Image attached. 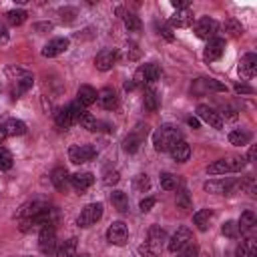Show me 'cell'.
Returning <instances> with one entry per match:
<instances>
[{"instance_id":"obj_1","label":"cell","mask_w":257,"mask_h":257,"mask_svg":"<svg viewBox=\"0 0 257 257\" xmlns=\"http://www.w3.org/2000/svg\"><path fill=\"white\" fill-rule=\"evenodd\" d=\"M181 141V131L179 126L175 124H161L155 133H153V147L155 151L159 153H165V151H171V147L175 143Z\"/></svg>"},{"instance_id":"obj_2","label":"cell","mask_w":257,"mask_h":257,"mask_svg":"<svg viewBox=\"0 0 257 257\" xmlns=\"http://www.w3.org/2000/svg\"><path fill=\"white\" fill-rule=\"evenodd\" d=\"M243 167H245V159H243V157H239V155H229V157H223V159L211 163V165L207 167V173H209V175L239 173Z\"/></svg>"},{"instance_id":"obj_3","label":"cell","mask_w":257,"mask_h":257,"mask_svg":"<svg viewBox=\"0 0 257 257\" xmlns=\"http://www.w3.org/2000/svg\"><path fill=\"white\" fill-rule=\"evenodd\" d=\"M84 110H82V106L74 100V102H70V104H66V106H62V108H58L56 112H54V120H56V124L60 126V128H70L74 122H78V118H80V114H82Z\"/></svg>"},{"instance_id":"obj_4","label":"cell","mask_w":257,"mask_h":257,"mask_svg":"<svg viewBox=\"0 0 257 257\" xmlns=\"http://www.w3.org/2000/svg\"><path fill=\"white\" fill-rule=\"evenodd\" d=\"M147 135H149V124L139 122V124L124 137V141H122V149H124L126 153H137V151L141 149L143 141L147 139Z\"/></svg>"},{"instance_id":"obj_5","label":"cell","mask_w":257,"mask_h":257,"mask_svg":"<svg viewBox=\"0 0 257 257\" xmlns=\"http://www.w3.org/2000/svg\"><path fill=\"white\" fill-rule=\"evenodd\" d=\"M38 249L44 255H52L56 251V229L54 225H44L38 235Z\"/></svg>"},{"instance_id":"obj_6","label":"cell","mask_w":257,"mask_h":257,"mask_svg":"<svg viewBox=\"0 0 257 257\" xmlns=\"http://www.w3.org/2000/svg\"><path fill=\"white\" fill-rule=\"evenodd\" d=\"M100 217H102V203H88L80 211V215L76 219V225L78 227H90L96 221H100Z\"/></svg>"},{"instance_id":"obj_7","label":"cell","mask_w":257,"mask_h":257,"mask_svg":"<svg viewBox=\"0 0 257 257\" xmlns=\"http://www.w3.org/2000/svg\"><path fill=\"white\" fill-rule=\"evenodd\" d=\"M96 157V149L92 145H72L68 149V159L74 163V165H82V163H88Z\"/></svg>"},{"instance_id":"obj_8","label":"cell","mask_w":257,"mask_h":257,"mask_svg":"<svg viewBox=\"0 0 257 257\" xmlns=\"http://www.w3.org/2000/svg\"><path fill=\"white\" fill-rule=\"evenodd\" d=\"M217 32H219V22L213 20V18H209V16H203V18H199V20L195 22V34H197L199 38H203V40L215 38Z\"/></svg>"},{"instance_id":"obj_9","label":"cell","mask_w":257,"mask_h":257,"mask_svg":"<svg viewBox=\"0 0 257 257\" xmlns=\"http://www.w3.org/2000/svg\"><path fill=\"white\" fill-rule=\"evenodd\" d=\"M128 239V229L122 221H114L110 223V227L106 229V241L110 245H116V247H122Z\"/></svg>"},{"instance_id":"obj_10","label":"cell","mask_w":257,"mask_h":257,"mask_svg":"<svg viewBox=\"0 0 257 257\" xmlns=\"http://www.w3.org/2000/svg\"><path fill=\"white\" fill-rule=\"evenodd\" d=\"M191 241H193V233H191V229H189V227H179V229L173 233V237L169 239L167 247H169L171 253H177V251H181L183 247H187Z\"/></svg>"},{"instance_id":"obj_11","label":"cell","mask_w":257,"mask_h":257,"mask_svg":"<svg viewBox=\"0 0 257 257\" xmlns=\"http://www.w3.org/2000/svg\"><path fill=\"white\" fill-rule=\"evenodd\" d=\"M116 58H118V52L112 50V48H102L96 56H94V66L100 70V72H106L110 70L114 64H116Z\"/></svg>"},{"instance_id":"obj_12","label":"cell","mask_w":257,"mask_h":257,"mask_svg":"<svg viewBox=\"0 0 257 257\" xmlns=\"http://www.w3.org/2000/svg\"><path fill=\"white\" fill-rule=\"evenodd\" d=\"M197 116H199L201 120H205L207 124H211L213 128H223V118H221V114H219L217 110H213L211 106H207V104H199V106H197Z\"/></svg>"},{"instance_id":"obj_13","label":"cell","mask_w":257,"mask_h":257,"mask_svg":"<svg viewBox=\"0 0 257 257\" xmlns=\"http://www.w3.org/2000/svg\"><path fill=\"white\" fill-rule=\"evenodd\" d=\"M96 102H98L104 110H112V108H116V104H118L116 90H114V88H110V86L100 88V90L96 92Z\"/></svg>"},{"instance_id":"obj_14","label":"cell","mask_w":257,"mask_h":257,"mask_svg":"<svg viewBox=\"0 0 257 257\" xmlns=\"http://www.w3.org/2000/svg\"><path fill=\"white\" fill-rule=\"evenodd\" d=\"M68 38H52L48 44H44V48H42V56H46V58H54V56H58V54H62V52H66L68 50Z\"/></svg>"},{"instance_id":"obj_15","label":"cell","mask_w":257,"mask_h":257,"mask_svg":"<svg viewBox=\"0 0 257 257\" xmlns=\"http://www.w3.org/2000/svg\"><path fill=\"white\" fill-rule=\"evenodd\" d=\"M223 50H225V40L215 36V38H211V40L207 42V46H205V52H203V58H205L207 62H213V60L221 58Z\"/></svg>"},{"instance_id":"obj_16","label":"cell","mask_w":257,"mask_h":257,"mask_svg":"<svg viewBox=\"0 0 257 257\" xmlns=\"http://www.w3.org/2000/svg\"><path fill=\"white\" fill-rule=\"evenodd\" d=\"M169 239H167V233H165V229H161L159 225H153L151 229H149V237H147V245L157 253L165 243H167Z\"/></svg>"},{"instance_id":"obj_17","label":"cell","mask_w":257,"mask_h":257,"mask_svg":"<svg viewBox=\"0 0 257 257\" xmlns=\"http://www.w3.org/2000/svg\"><path fill=\"white\" fill-rule=\"evenodd\" d=\"M191 88H193V92H197V94H203V92H207V90L223 92V90H225V84L217 82L215 78H197Z\"/></svg>"},{"instance_id":"obj_18","label":"cell","mask_w":257,"mask_h":257,"mask_svg":"<svg viewBox=\"0 0 257 257\" xmlns=\"http://www.w3.org/2000/svg\"><path fill=\"white\" fill-rule=\"evenodd\" d=\"M70 183H72V187H74L76 193H84L86 189L92 187V183H94V175L88 173V171H84V173H74V175L70 177Z\"/></svg>"},{"instance_id":"obj_19","label":"cell","mask_w":257,"mask_h":257,"mask_svg":"<svg viewBox=\"0 0 257 257\" xmlns=\"http://www.w3.org/2000/svg\"><path fill=\"white\" fill-rule=\"evenodd\" d=\"M255 72H257V56L253 52H247L239 62V74L245 78H251L255 76Z\"/></svg>"},{"instance_id":"obj_20","label":"cell","mask_w":257,"mask_h":257,"mask_svg":"<svg viewBox=\"0 0 257 257\" xmlns=\"http://www.w3.org/2000/svg\"><path fill=\"white\" fill-rule=\"evenodd\" d=\"M193 22H195V16H193V12H191L189 8L177 10V12L171 16V26H175V28H189Z\"/></svg>"},{"instance_id":"obj_21","label":"cell","mask_w":257,"mask_h":257,"mask_svg":"<svg viewBox=\"0 0 257 257\" xmlns=\"http://www.w3.org/2000/svg\"><path fill=\"white\" fill-rule=\"evenodd\" d=\"M76 102H78L80 106H90L92 102H96V90H94L90 84H82V86H78Z\"/></svg>"},{"instance_id":"obj_22","label":"cell","mask_w":257,"mask_h":257,"mask_svg":"<svg viewBox=\"0 0 257 257\" xmlns=\"http://www.w3.org/2000/svg\"><path fill=\"white\" fill-rule=\"evenodd\" d=\"M171 157H173V161H177V163H185V161H189V157H191V147L181 139L179 143H175L173 147H171Z\"/></svg>"},{"instance_id":"obj_23","label":"cell","mask_w":257,"mask_h":257,"mask_svg":"<svg viewBox=\"0 0 257 257\" xmlns=\"http://www.w3.org/2000/svg\"><path fill=\"white\" fill-rule=\"evenodd\" d=\"M50 181H52V185H54L58 191H64L66 185H68V181H70L68 171H66L64 167H56V169H52V173H50Z\"/></svg>"},{"instance_id":"obj_24","label":"cell","mask_w":257,"mask_h":257,"mask_svg":"<svg viewBox=\"0 0 257 257\" xmlns=\"http://www.w3.org/2000/svg\"><path fill=\"white\" fill-rule=\"evenodd\" d=\"M54 255L56 257H78V253H76V237H70V239L62 241L60 245H56Z\"/></svg>"},{"instance_id":"obj_25","label":"cell","mask_w":257,"mask_h":257,"mask_svg":"<svg viewBox=\"0 0 257 257\" xmlns=\"http://www.w3.org/2000/svg\"><path fill=\"white\" fill-rule=\"evenodd\" d=\"M143 104H145V108H147L149 112L159 110V106H161V96H159V92H157L155 88H145Z\"/></svg>"},{"instance_id":"obj_26","label":"cell","mask_w":257,"mask_h":257,"mask_svg":"<svg viewBox=\"0 0 257 257\" xmlns=\"http://www.w3.org/2000/svg\"><path fill=\"white\" fill-rule=\"evenodd\" d=\"M32 84H34V76H32V74H28V76H24V78H20V80L12 82V88H10L12 98H18V96H20L22 92H26Z\"/></svg>"},{"instance_id":"obj_27","label":"cell","mask_w":257,"mask_h":257,"mask_svg":"<svg viewBox=\"0 0 257 257\" xmlns=\"http://www.w3.org/2000/svg\"><path fill=\"white\" fill-rule=\"evenodd\" d=\"M2 126H4L8 137H22L26 133V124L22 120H18V118H8Z\"/></svg>"},{"instance_id":"obj_28","label":"cell","mask_w":257,"mask_h":257,"mask_svg":"<svg viewBox=\"0 0 257 257\" xmlns=\"http://www.w3.org/2000/svg\"><path fill=\"white\" fill-rule=\"evenodd\" d=\"M211 219H213V211H211V209H201V211H197V213L193 215V223L197 225L199 231H207Z\"/></svg>"},{"instance_id":"obj_29","label":"cell","mask_w":257,"mask_h":257,"mask_svg":"<svg viewBox=\"0 0 257 257\" xmlns=\"http://www.w3.org/2000/svg\"><path fill=\"white\" fill-rule=\"evenodd\" d=\"M237 225H239V231H241V233H251V231L255 229V225H257V217H255V213H253V211H245V213H241V219L237 221Z\"/></svg>"},{"instance_id":"obj_30","label":"cell","mask_w":257,"mask_h":257,"mask_svg":"<svg viewBox=\"0 0 257 257\" xmlns=\"http://www.w3.org/2000/svg\"><path fill=\"white\" fill-rule=\"evenodd\" d=\"M141 72H143V78H145L147 84H149V82H155V80L161 78V66L155 64V62L143 64V66H141Z\"/></svg>"},{"instance_id":"obj_31","label":"cell","mask_w":257,"mask_h":257,"mask_svg":"<svg viewBox=\"0 0 257 257\" xmlns=\"http://www.w3.org/2000/svg\"><path fill=\"white\" fill-rule=\"evenodd\" d=\"M110 203L118 213H126L128 211V197L122 191H112L110 193Z\"/></svg>"},{"instance_id":"obj_32","label":"cell","mask_w":257,"mask_h":257,"mask_svg":"<svg viewBox=\"0 0 257 257\" xmlns=\"http://www.w3.org/2000/svg\"><path fill=\"white\" fill-rule=\"evenodd\" d=\"M251 141V133L249 131H243V128H235L229 133V143L235 145V147H243Z\"/></svg>"},{"instance_id":"obj_33","label":"cell","mask_w":257,"mask_h":257,"mask_svg":"<svg viewBox=\"0 0 257 257\" xmlns=\"http://www.w3.org/2000/svg\"><path fill=\"white\" fill-rule=\"evenodd\" d=\"M235 255H237V257H253V255H255V241H253V239H243V241L237 245Z\"/></svg>"},{"instance_id":"obj_34","label":"cell","mask_w":257,"mask_h":257,"mask_svg":"<svg viewBox=\"0 0 257 257\" xmlns=\"http://www.w3.org/2000/svg\"><path fill=\"white\" fill-rule=\"evenodd\" d=\"M223 28H225V32H227L229 36H233V38H237V36H241V34H243V26H241V22H237L235 18L225 20Z\"/></svg>"},{"instance_id":"obj_35","label":"cell","mask_w":257,"mask_h":257,"mask_svg":"<svg viewBox=\"0 0 257 257\" xmlns=\"http://www.w3.org/2000/svg\"><path fill=\"white\" fill-rule=\"evenodd\" d=\"M78 122L82 124V128H86V131H90V133H94V131H98V120L90 114V112H82L80 114V118H78Z\"/></svg>"},{"instance_id":"obj_36","label":"cell","mask_w":257,"mask_h":257,"mask_svg":"<svg viewBox=\"0 0 257 257\" xmlns=\"http://www.w3.org/2000/svg\"><path fill=\"white\" fill-rule=\"evenodd\" d=\"M30 72L26 70V68H20V66H14V64H10V66H6V76H8V80H12V82H16V80H20V78H24V76H28Z\"/></svg>"},{"instance_id":"obj_37","label":"cell","mask_w":257,"mask_h":257,"mask_svg":"<svg viewBox=\"0 0 257 257\" xmlns=\"http://www.w3.org/2000/svg\"><path fill=\"white\" fill-rule=\"evenodd\" d=\"M221 231H223V235H225V237H229V239H237V237L241 235L237 221H225V223H223V227H221Z\"/></svg>"},{"instance_id":"obj_38","label":"cell","mask_w":257,"mask_h":257,"mask_svg":"<svg viewBox=\"0 0 257 257\" xmlns=\"http://www.w3.org/2000/svg\"><path fill=\"white\" fill-rule=\"evenodd\" d=\"M26 16H28V14H26L24 10H18V8H16V10H10V12L6 14V18H8V22H10L12 26L24 24V22H26Z\"/></svg>"},{"instance_id":"obj_39","label":"cell","mask_w":257,"mask_h":257,"mask_svg":"<svg viewBox=\"0 0 257 257\" xmlns=\"http://www.w3.org/2000/svg\"><path fill=\"white\" fill-rule=\"evenodd\" d=\"M122 18H124V26H126L131 32H139V30H141V26H143V24H141V18H139L137 14L126 12Z\"/></svg>"},{"instance_id":"obj_40","label":"cell","mask_w":257,"mask_h":257,"mask_svg":"<svg viewBox=\"0 0 257 257\" xmlns=\"http://www.w3.org/2000/svg\"><path fill=\"white\" fill-rule=\"evenodd\" d=\"M177 185H179V179L173 173H161V187L165 191H173L177 189Z\"/></svg>"},{"instance_id":"obj_41","label":"cell","mask_w":257,"mask_h":257,"mask_svg":"<svg viewBox=\"0 0 257 257\" xmlns=\"http://www.w3.org/2000/svg\"><path fill=\"white\" fill-rule=\"evenodd\" d=\"M133 185H135V189L137 191H149V187H151V181H149V177L145 175V173H139L137 177H135V181H133Z\"/></svg>"},{"instance_id":"obj_42","label":"cell","mask_w":257,"mask_h":257,"mask_svg":"<svg viewBox=\"0 0 257 257\" xmlns=\"http://www.w3.org/2000/svg\"><path fill=\"white\" fill-rule=\"evenodd\" d=\"M12 155H10V151H6V149H0V171H8V169H12Z\"/></svg>"},{"instance_id":"obj_43","label":"cell","mask_w":257,"mask_h":257,"mask_svg":"<svg viewBox=\"0 0 257 257\" xmlns=\"http://www.w3.org/2000/svg\"><path fill=\"white\" fill-rule=\"evenodd\" d=\"M118 181H120L118 171H106V173H104V177H102V183H104V185H108V187L116 185Z\"/></svg>"},{"instance_id":"obj_44","label":"cell","mask_w":257,"mask_h":257,"mask_svg":"<svg viewBox=\"0 0 257 257\" xmlns=\"http://www.w3.org/2000/svg\"><path fill=\"white\" fill-rule=\"evenodd\" d=\"M197 255H199V247L195 243H189L187 247L179 251V257H197Z\"/></svg>"},{"instance_id":"obj_45","label":"cell","mask_w":257,"mask_h":257,"mask_svg":"<svg viewBox=\"0 0 257 257\" xmlns=\"http://www.w3.org/2000/svg\"><path fill=\"white\" fill-rule=\"evenodd\" d=\"M157 30H159V34H161L165 40H169V42L175 40V34H173V30H171L167 24H159V22H157Z\"/></svg>"},{"instance_id":"obj_46","label":"cell","mask_w":257,"mask_h":257,"mask_svg":"<svg viewBox=\"0 0 257 257\" xmlns=\"http://www.w3.org/2000/svg\"><path fill=\"white\" fill-rule=\"evenodd\" d=\"M177 205H179V207H183V209H189V207H191V201H189V193H187L185 189H181V191L177 193Z\"/></svg>"},{"instance_id":"obj_47","label":"cell","mask_w":257,"mask_h":257,"mask_svg":"<svg viewBox=\"0 0 257 257\" xmlns=\"http://www.w3.org/2000/svg\"><path fill=\"white\" fill-rule=\"evenodd\" d=\"M155 203H157V199H155V197H145V199L141 201V205H139V207H141V211H143V213H147V211H151V209L155 207Z\"/></svg>"},{"instance_id":"obj_48","label":"cell","mask_w":257,"mask_h":257,"mask_svg":"<svg viewBox=\"0 0 257 257\" xmlns=\"http://www.w3.org/2000/svg\"><path fill=\"white\" fill-rule=\"evenodd\" d=\"M60 16H62V22H72L74 16H76V10L74 8H62L60 10Z\"/></svg>"},{"instance_id":"obj_49","label":"cell","mask_w":257,"mask_h":257,"mask_svg":"<svg viewBox=\"0 0 257 257\" xmlns=\"http://www.w3.org/2000/svg\"><path fill=\"white\" fill-rule=\"evenodd\" d=\"M126 56H128V60H137V58L141 56V50H139V46L131 42V44L126 46Z\"/></svg>"},{"instance_id":"obj_50","label":"cell","mask_w":257,"mask_h":257,"mask_svg":"<svg viewBox=\"0 0 257 257\" xmlns=\"http://www.w3.org/2000/svg\"><path fill=\"white\" fill-rule=\"evenodd\" d=\"M139 253H141V257H157V253H155L147 243H143V245L139 247Z\"/></svg>"},{"instance_id":"obj_51","label":"cell","mask_w":257,"mask_h":257,"mask_svg":"<svg viewBox=\"0 0 257 257\" xmlns=\"http://www.w3.org/2000/svg\"><path fill=\"white\" fill-rule=\"evenodd\" d=\"M235 92H239V94H251L253 88L247 86V84H237V86H235Z\"/></svg>"},{"instance_id":"obj_52","label":"cell","mask_w":257,"mask_h":257,"mask_svg":"<svg viewBox=\"0 0 257 257\" xmlns=\"http://www.w3.org/2000/svg\"><path fill=\"white\" fill-rule=\"evenodd\" d=\"M171 4H173L177 10H185V8H189V0H173Z\"/></svg>"},{"instance_id":"obj_53","label":"cell","mask_w":257,"mask_h":257,"mask_svg":"<svg viewBox=\"0 0 257 257\" xmlns=\"http://www.w3.org/2000/svg\"><path fill=\"white\" fill-rule=\"evenodd\" d=\"M223 114H225L227 118H237V110H235L233 106H223Z\"/></svg>"},{"instance_id":"obj_54","label":"cell","mask_w":257,"mask_h":257,"mask_svg":"<svg viewBox=\"0 0 257 257\" xmlns=\"http://www.w3.org/2000/svg\"><path fill=\"white\" fill-rule=\"evenodd\" d=\"M34 30H52V22H40V24H34Z\"/></svg>"},{"instance_id":"obj_55","label":"cell","mask_w":257,"mask_h":257,"mask_svg":"<svg viewBox=\"0 0 257 257\" xmlns=\"http://www.w3.org/2000/svg\"><path fill=\"white\" fill-rule=\"evenodd\" d=\"M187 122H189V126H193V128H199V120H197L195 116H191V118H187Z\"/></svg>"},{"instance_id":"obj_56","label":"cell","mask_w":257,"mask_h":257,"mask_svg":"<svg viewBox=\"0 0 257 257\" xmlns=\"http://www.w3.org/2000/svg\"><path fill=\"white\" fill-rule=\"evenodd\" d=\"M253 159H255V147H251L247 153V161H253Z\"/></svg>"},{"instance_id":"obj_57","label":"cell","mask_w":257,"mask_h":257,"mask_svg":"<svg viewBox=\"0 0 257 257\" xmlns=\"http://www.w3.org/2000/svg\"><path fill=\"white\" fill-rule=\"evenodd\" d=\"M124 90H135V84H133V80H126V82H124Z\"/></svg>"},{"instance_id":"obj_58","label":"cell","mask_w":257,"mask_h":257,"mask_svg":"<svg viewBox=\"0 0 257 257\" xmlns=\"http://www.w3.org/2000/svg\"><path fill=\"white\" fill-rule=\"evenodd\" d=\"M6 137H8V135H6V131H4V126L0 124V143H2V141H4Z\"/></svg>"}]
</instances>
